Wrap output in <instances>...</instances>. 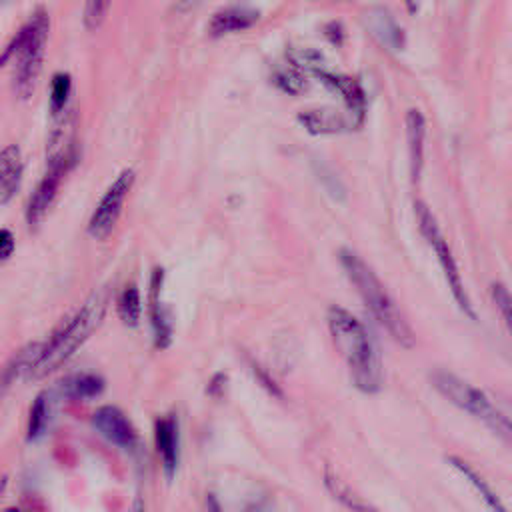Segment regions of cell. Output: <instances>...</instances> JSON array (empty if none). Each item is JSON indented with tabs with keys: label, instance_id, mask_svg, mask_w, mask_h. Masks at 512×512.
I'll return each instance as SVG.
<instances>
[{
	"label": "cell",
	"instance_id": "8",
	"mask_svg": "<svg viewBox=\"0 0 512 512\" xmlns=\"http://www.w3.org/2000/svg\"><path fill=\"white\" fill-rule=\"evenodd\" d=\"M134 180H136V172L132 168H126L106 188L104 196L100 198V202L96 204V208L88 220V234L94 240H106L112 234V230L122 214V206L134 186Z\"/></svg>",
	"mask_w": 512,
	"mask_h": 512
},
{
	"label": "cell",
	"instance_id": "10",
	"mask_svg": "<svg viewBox=\"0 0 512 512\" xmlns=\"http://www.w3.org/2000/svg\"><path fill=\"white\" fill-rule=\"evenodd\" d=\"M316 78H320V82L332 90L338 92L340 98L344 100L346 108H348V116L352 118L354 126H362L364 122V110H366V98H364V90L362 86L344 74H334V72H326L324 68H318L312 72Z\"/></svg>",
	"mask_w": 512,
	"mask_h": 512
},
{
	"label": "cell",
	"instance_id": "21",
	"mask_svg": "<svg viewBox=\"0 0 512 512\" xmlns=\"http://www.w3.org/2000/svg\"><path fill=\"white\" fill-rule=\"evenodd\" d=\"M50 422V400L48 394H38L36 400L32 402L30 416H28V428H26V438L28 440H38Z\"/></svg>",
	"mask_w": 512,
	"mask_h": 512
},
{
	"label": "cell",
	"instance_id": "5",
	"mask_svg": "<svg viewBox=\"0 0 512 512\" xmlns=\"http://www.w3.org/2000/svg\"><path fill=\"white\" fill-rule=\"evenodd\" d=\"M432 386L454 406L468 412L470 416L482 420L494 434H498L502 440H510V420L508 416L474 384L462 380L456 374L438 370L430 376Z\"/></svg>",
	"mask_w": 512,
	"mask_h": 512
},
{
	"label": "cell",
	"instance_id": "7",
	"mask_svg": "<svg viewBox=\"0 0 512 512\" xmlns=\"http://www.w3.org/2000/svg\"><path fill=\"white\" fill-rule=\"evenodd\" d=\"M76 162V152L72 150V146H64L56 152H50V162H48V170L44 174V178L38 182V186L34 188L30 200H28V208H26V220L32 228L40 226L42 220L46 218L58 188L66 176V172L74 166Z\"/></svg>",
	"mask_w": 512,
	"mask_h": 512
},
{
	"label": "cell",
	"instance_id": "26",
	"mask_svg": "<svg viewBox=\"0 0 512 512\" xmlns=\"http://www.w3.org/2000/svg\"><path fill=\"white\" fill-rule=\"evenodd\" d=\"M112 0H86L84 6V26L88 30H96L108 16Z\"/></svg>",
	"mask_w": 512,
	"mask_h": 512
},
{
	"label": "cell",
	"instance_id": "15",
	"mask_svg": "<svg viewBox=\"0 0 512 512\" xmlns=\"http://www.w3.org/2000/svg\"><path fill=\"white\" fill-rule=\"evenodd\" d=\"M298 122L310 134H340L346 130H354V122L350 116H342L336 110L320 108V110H306L298 114Z\"/></svg>",
	"mask_w": 512,
	"mask_h": 512
},
{
	"label": "cell",
	"instance_id": "25",
	"mask_svg": "<svg viewBox=\"0 0 512 512\" xmlns=\"http://www.w3.org/2000/svg\"><path fill=\"white\" fill-rule=\"evenodd\" d=\"M324 482H326V488L330 490V494L340 500L344 506L348 508H356V510H368L370 504L362 502L336 474H332L330 470H326V476H324Z\"/></svg>",
	"mask_w": 512,
	"mask_h": 512
},
{
	"label": "cell",
	"instance_id": "24",
	"mask_svg": "<svg viewBox=\"0 0 512 512\" xmlns=\"http://www.w3.org/2000/svg\"><path fill=\"white\" fill-rule=\"evenodd\" d=\"M70 92H72V78L66 72L54 74L52 82H50V112H52V116H58L66 110Z\"/></svg>",
	"mask_w": 512,
	"mask_h": 512
},
{
	"label": "cell",
	"instance_id": "11",
	"mask_svg": "<svg viewBox=\"0 0 512 512\" xmlns=\"http://www.w3.org/2000/svg\"><path fill=\"white\" fill-rule=\"evenodd\" d=\"M162 282H164V270L154 268L150 278V324H152L156 348H168L174 334L172 316L162 304Z\"/></svg>",
	"mask_w": 512,
	"mask_h": 512
},
{
	"label": "cell",
	"instance_id": "22",
	"mask_svg": "<svg viewBox=\"0 0 512 512\" xmlns=\"http://www.w3.org/2000/svg\"><path fill=\"white\" fill-rule=\"evenodd\" d=\"M118 316L126 326H138L142 316V300L140 292L134 284L126 286L118 298Z\"/></svg>",
	"mask_w": 512,
	"mask_h": 512
},
{
	"label": "cell",
	"instance_id": "27",
	"mask_svg": "<svg viewBox=\"0 0 512 512\" xmlns=\"http://www.w3.org/2000/svg\"><path fill=\"white\" fill-rule=\"evenodd\" d=\"M290 60L296 68L300 70H318L322 66V54L312 50V48H298V50H292L290 52Z\"/></svg>",
	"mask_w": 512,
	"mask_h": 512
},
{
	"label": "cell",
	"instance_id": "1",
	"mask_svg": "<svg viewBox=\"0 0 512 512\" xmlns=\"http://www.w3.org/2000/svg\"><path fill=\"white\" fill-rule=\"evenodd\" d=\"M328 328L354 386L364 394H376L382 388L384 374L378 346L368 328L342 306H330Z\"/></svg>",
	"mask_w": 512,
	"mask_h": 512
},
{
	"label": "cell",
	"instance_id": "29",
	"mask_svg": "<svg viewBox=\"0 0 512 512\" xmlns=\"http://www.w3.org/2000/svg\"><path fill=\"white\" fill-rule=\"evenodd\" d=\"M14 252V234L8 228H0V260Z\"/></svg>",
	"mask_w": 512,
	"mask_h": 512
},
{
	"label": "cell",
	"instance_id": "18",
	"mask_svg": "<svg viewBox=\"0 0 512 512\" xmlns=\"http://www.w3.org/2000/svg\"><path fill=\"white\" fill-rule=\"evenodd\" d=\"M22 172H24V162H22L20 148L16 144L6 146L0 152V202H6L16 194Z\"/></svg>",
	"mask_w": 512,
	"mask_h": 512
},
{
	"label": "cell",
	"instance_id": "9",
	"mask_svg": "<svg viewBox=\"0 0 512 512\" xmlns=\"http://www.w3.org/2000/svg\"><path fill=\"white\" fill-rule=\"evenodd\" d=\"M92 426L110 444L122 450H134L138 446V432L126 414L116 406H100L92 414Z\"/></svg>",
	"mask_w": 512,
	"mask_h": 512
},
{
	"label": "cell",
	"instance_id": "19",
	"mask_svg": "<svg viewBox=\"0 0 512 512\" xmlns=\"http://www.w3.org/2000/svg\"><path fill=\"white\" fill-rule=\"evenodd\" d=\"M102 390H104V380L98 374H90V372L72 374L60 382L62 396L70 400H90L100 396Z\"/></svg>",
	"mask_w": 512,
	"mask_h": 512
},
{
	"label": "cell",
	"instance_id": "3",
	"mask_svg": "<svg viewBox=\"0 0 512 512\" xmlns=\"http://www.w3.org/2000/svg\"><path fill=\"white\" fill-rule=\"evenodd\" d=\"M340 264L348 276V280L354 284L356 292L360 294L362 302L370 310V314L378 320L382 328L402 346L412 348L414 346V332L410 324L406 322L404 314L380 282V278L374 274V270L350 248L340 250Z\"/></svg>",
	"mask_w": 512,
	"mask_h": 512
},
{
	"label": "cell",
	"instance_id": "14",
	"mask_svg": "<svg viewBox=\"0 0 512 512\" xmlns=\"http://www.w3.org/2000/svg\"><path fill=\"white\" fill-rule=\"evenodd\" d=\"M366 30L386 48L400 50L404 46V32L384 8H374L364 16Z\"/></svg>",
	"mask_w": 512,
	"mask_h": 512
},
{
	"label": "cell",
	"instance_id": "20",
	"mask_svg": "<svg viewBox=\"0 0 512 512\" xmlns=\"http://www.w3.org/2000/svg\"><path fill=\"white\" fill-rule=\"evenodd\" d=\"M446 462L478 492V496L488 504V508H492V510H500V512H504L506 508H504V504L500 502V498L492 492V488L484 482V478L470 466V464H466L464 460H460V458H456V456H448L446 458Z\"/></svg>",
	"mask_w": 512,
	"mask_h": 512
},
{
	"label": "cell",
	"instance_id": "30",
	"mask_svg": "<svg viewBox=\"0 0 512 512\" xmlns=\"http://www.w3.org/2000/svg\"><path fill=\"white\" fill-rule=\"evenodd\" d=\"M324 32H326V36H328V40H330L332 44H342L344 32H342V26H340L338 22H330Z\"/></svg>",
	"mask_w": 512,
	"mask_h": 512
},
{
	"label": "cell",
	"instance_id": "6",
	"mask_svg": "<svg viewBox=\"0 0 512 512\" xmlns=\"http://www.w3.org/2000/svg\"><path fill=\"white\" fill-rule=\"evenodd\" d=\"M414 212H416V220H418V228L422 232V236L426 238L428 246L434 250L436 254V260L444 272V278L448 282V288L458 304V308L464 312V316H468L470 320H476V310L470 302V296L464 288V282H462V276L458 272V266H456V260L452 256V250L448 246V240L444 238L434 214L430 212V208L422 202H416L414 204Z\"/></svg>",
	"mask_w": 512,
	"mask_h": 512
},
{
	"label": "cell",
	"instance_id": "2",
	"mask_svg": "<svg viewBox=\"0 0 512 512\" xmlns=\"http://www.w3.org/2000/svg\"><path fill=\"white\" fill-rule=\"evenodd\" d=\"M110 300V290L100 288L96 290L82 308L64 318L58 328L52 332V336L42 342V352L36 358L34 366L30 368V378H46L56 368H60L90 336L92 332L102 324V318L106 314Z\"/></svg>",
	"mask_w": 512,
	"mask_h": 512
},
{
	"label": "cell",
	"instance_id": "16",
	"mask_svg": "<svg viewBox=\"0 0 512 512\" xmlns=\"http://www.w3.org/2000/svg\"><path fill=\"white\" fill-rule=\"evenodd\" d=\"M406 138H408V158L410 176L416 182L424 166V140H426V120L420 110L412 108L406 114Z\"/></svg>",
	"mask_w": 512,
	"mask_h": 512
},
{
	"label": "cell",
	"instance_id": "28",
	"mask_svg": "<svg viewBox=\"0 0 512 512\" xmlns=\"http://www.w3.org/2000/svg\"><path fill=\"white\" fill-rule=\"evenodd\" d=\"M490 288H492V300L498 306V310L502 312L504 322L508 324L510 322V304H512L510 292H508V288L502 282H494Z\"/></svg>",
	"mask_w": 512,
	"mask_h": 512
},
{
	"label": "cell",
	"instance_id": "32",
	"mask_svg": "<svg viewBox=\"0 0 512 512\" xmlns=\"http://www.w3.org/2000/svg\"><path fill=\"white\" fill-rule=\"evenodd\" d=\"M0 2H6V0H0Z\"/></svg>",
	"mask_w": 512,
	"mask_h": 512
},
{
	"label": "cell",
	"instance_id": "13",
	"mask_svg": "<svg viewBox=\"0 0 512 512\" xmlns=\"http://www.w3.org/2000/svg\"><path fill=\"white\" fill-rule=\"evenodd\" d=\"M258 18H260L258 8H254L250 4H230L212 16L208 30H210V36L218 38V36H224L230 32L246 30L252 24H256Z\"/></svg>",
	"mask_w": 512,
	"mask_h": 512
},
{
	"label": "cell",
	"instance_id": "31",
	"mask_svg": "<svg viewBox=\"0 0 512 512\" xmlns=\"http://www.w3.org/2000/svg\"><path fill=\"white\" fill-rule=\"evenodd\" d=\"M204 0H178L176 2V8L180 10V12H186V10H192V8H196L198 4H202Z\"/></svg>",
	"mask_w": 512,
	"mask_h": 512
},
{
	"label": "cell",
	"instance_id": "4",
	"mask_svg": "<svg viewBox=\"0 0 512 512\" xmlns=\"http://www.w3.org/2000/svg\"><path fill=\"white\" fill-rule=\"evenodd\" d=\"M50 32V18L44 8H38L26 24L12 38L8 48L0 54V66L8 58H14V92L20 100H28L38 84V76L44 62L46 42Z\"/></svg>",
	"mask_w": 512,
	"mask_h": 512
},
{
	"label": "cell",
	"instance_id": "17",
	"mask_svg": "<svg viewBox=\"0 0 512 512\" xmlns=\"http://www.w3.org/2000/svg\"><path fill=\"white\" fill-rule=\"evenodd\" d=\"M42 352V342H30L24 348H20L2 368H0V398L12 388V384L22 376L30 374V368L34 366L36 358Z\"/></svg>",
	"mask_w": 512,
	"mask_h": 512
},
{
	"label": "cell",
	"instance_id": "23",
	"mask_svg": "<svg viewBox=\"0 0 512 512\" xmlns=\"http://www.w3.org/2000/svg\"><path fill=\"white\" fill-rule=\"evenodd\" d=\"M272 82L286 94H302L306 90V76L300 68H296L294 64L292 66H280L272 72Z\"/></svg>",
	"mask_w": 512,
	"mask_h": 512
},
{
	"label": "cell",
	"instance_id": "12",
	"mask_svg": "<svg viewBox=\"0 0 512 512\" xmlns=\"http://www.w3.org/2000/svg\"><path fill=\"white\" fill-rule=\"evenodd\" d=\"M154 440H156V450L162 458L164 474L168 480H172L178 470V460H180L178 420L174 416L158 418L154 424Z\"/></svg>",
	"mask_w": 512,
	"mask_h": 512
}]
</instances>
